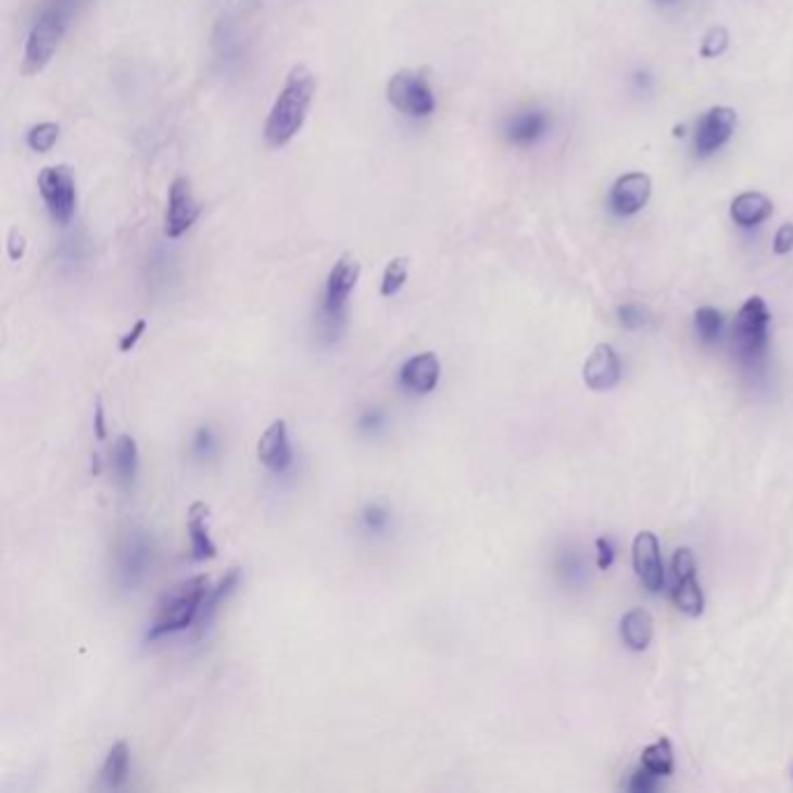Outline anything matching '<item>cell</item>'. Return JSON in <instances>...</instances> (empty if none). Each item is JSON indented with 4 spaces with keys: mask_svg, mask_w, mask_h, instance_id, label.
Masks as SVG:
<instances>
[{
    "mask_svg": "<svg viewBox=\"0 0 793 793\" xmlns=\"http://www.w3.org/2000/svg\"><path fill=\"white\" fill-rule=\"evenodd\" d=\"M315 89L317 81L307 65H293L285 79L282 91L275 98L266 126H263V138H266L268 147L279 150V147L289 144L301 134L312 108V98H315Z\"/></svg>",
    "mask_w": 793,
    "mask_h": 793,
    "instance_id": "obj_1",
    "label": "cell"
},
{
    "mask_svg": "<svg viewBox=\"0 0 793 793\" xmlns=\"http://www.w3.org/2000/svg\"><path fill=\"white\" fill-rule=\"evenodd\" d=\"M207 593L210 577L205 575H193L189 580H181L165 591L156 605L150 640H159L189 629L193 621H198Z\"/></svg>",
    "mask_w": 793,
    "mask_h": 793,
    "instance_id": "obj_2",
    "label": "cell"
},
{
    "mask_svg": "<svg viewBox=\"0 0 793 793\" xmlns=\"http://www.w3.org/2000/svg\"><path fill=\"white\" fill-rule=\"evenodd\" d=\"M71 3L65 0H54V3H47L42 8V12L36 16L30 30H28V40H26V49H24V61H22V73L26 77L42 73L49 61L54 59L56 49L65 36V30L71 26Z\"/></svg>",
    "mask_w": 793,
    "mask_h": 793,
    "instance_id": "obj_3",
    "label": "cell"
},
{
    "mask_svg": "<svg viewBox=\"0 0 793 793\" xmlns=\"http://www.w3.org/2000/svg\"><path fill=\"white\" fill-rule=\"evenodd\" d=\"M733 354L747 368L761 366V361L768 354V338H770V310L761 295H752V299L740 307L738 317L733 322Z\"/></svg>",
    "mask_w": 793,
    "mask_h": 793,
    "instance_id": "obj_4",
    "label": "cell"
},
{
    "mask_svg": "<svg viewBox=\"0 0 793 793\" xmlns=\"http://www.w3.org/2000/svg\"><path fill=\"white\" fill-rule=\"evenodd\" d=\"M154 554L156 547L150 531L138 526H130L128 531H124L117 540V547H114V580H117L119 589L136 591L152 572Z\"/></svg>",
    "mask_w": 793,
    "mask_h": 793,
    "instance_id": "obj_5",
    "label": "cell"
},
{
    "mask_svg": "<svg viewBox=\"0 0 793 793\" xmlns=\"http://www.w3.org/2000/svg\"><path fill=\"white\" fill-rule=\"evenodd\" d=\"M361 277V263L352 256H342L336 261V266L330 268L324 287V299H322V322L324 330H328L330 338H336L338 330L347 322V305H350L352 291L358 285Z\"/></svg>",
    "mask_w": 793,
    "mask_h": 793,
    "instance_id": "obj_6",
    "label": "cell"
},
{
    "mask_svg": "<svg viewBox=\"0 0 793 793\" xmlns=\"http://www.w3.org/2000/svg\"><path fill=\"white\" fill-rule=\"evenodd\" d=\"M389 103L412 119H426L436 112V93L431 81L417 71H399L387 85Z\"/></svg>",
    "mask_w": 793,
    "mask_h": 793,
    "instance_id": "obj_7",
    "label": "cell"
},
{
    "mask_svg": "<svg viewBox=\"0 0 793 793\" xmlns=\"http://www.w3.org/2000/svg\"><path fill=\"white\" fill-rule=\"evenodd\" d=\"M38 189L49 217L59 226L71 224L77 210V189L68 165H47V168H42L38 177Z\"/></svg>",
    "mask_w": 793,
    "mask_h": 793,
    "instance_id": "obj_8",
    "label": "cell"
},
{
    "mask_svg": "<svg viewBox=\"0 0 793 793\" xmlns=\"http://www.w3.org/2000/svg\"><path fill=\"white\" fill-rule=\"evenodd\" d=\"M670 599L675 607L687 617H701L705 599L696 580V556L689 547H680L672 554V589Z\"/></svg>",
    "mask_w": 793,
    "mask_h": 793,
    "instance_id": "obj_9",
    "label": "cell"
},
{
    "mask_svg": "<svg viewBox=\"0 0 793 793\" xmlns=\"http://www.w3.org/2000/svg\"><path fill=\"white\" fill-rule=\"evenodd\" d=\"M198 214H201V207H198V201L191 189V179L179 175L173 179V185L168 189V210H165V236L171 240H177L187 234V230L196 224Z\"/></svg>",
    "mask_w": 793,
    "mask_h": 793,
    "instance_id": "obj_10",
    "label": "cell"
},
{
    "mask_svg": "<svg viewBox=\"0 0 793 793\" xmlns=\"http://www.w3.org/2000/svg\"><path fill=\"white\" fill-rule=\"evenodd\" d=\"M633 568L638 580L650 593H658L664 587L666 572L660 561V544L652 531H642L633 540Z\"/></svg>",
    "mask_w": 793,
    "mask_h": 793,
    "instance_id": "obj_11",
    "label": "cell"
},
{
    "mask_svg": "<svg viewBox=\"0 0 793 793\" xmlns=\"http://www.w3.org/2000/svg\"><path fill=\"white\" fill-rule=\"evenodd\" d=\"M259 461L273 475H285L293 464V448L289 438V426L282 419H275L259 440Z\"/></svg>",
    "mask_w": 793,
    "mask_h": 793,
    "instance_id": "obj_12",
    "label": "cell"
},
{
    "mask_svg": "<svg viewBox=\"0 0 793 793\" xmlns=\"http://www.w3.org/2000/svg\"><path fill=\"white\" fill-rule=\"evenodd\" d=\"M738 124V114L731 108H713L707 110L696 128V150L701 156L715 154L719 147L733 136Z\"/></svg>",
    "mask_w": 793,
    "mask_h": 793,
    "instance_id": "obj_13",
    "label": "cell"
},
{
    "mask_svg": "<svg viewBox=\"0 0 793 793\" xmlns=\"http://www.w3.org/2000/svg\"><path fill=\"white\" fill-rule=\"evenodd\" d=\"M440 375H442L440 358L433 352H421L403 363L401 373H399V382H401L403 391H407L412 395H426L438 387Z\"/></svg>",
    "mask_w": 793,
    "mask_h": 793,
    "instance_id": "obj_14",
    "label": "cell"
},
{
    "mask_svg": "<svg viewBox=\"0 0 793 793\" xmlns=\"http://www.w3.org/2000/svg\"><path fill=\"white\" fill-rule=\"evenodd\" d=\"M652 196V179L644 173H629L615 181L613 191H609V207L619 217H631L647 205Z\"/></svg>",
    "mask_w": 793,
    "mask_h": 793,
    "instance_id": "obj_15",
    "label": "cell"
},
{
    "mask_svg": "<svg viewBox=\"0 0 793 793\" xmlns=\"http://www.w3.org/2000/svg\"><path fill=\"white\" fill-rule=\"evenodd\" d=\"M584 385L591 391H609L621 382V361L609 344H599L584 363Z\"/></svg>",
    "mask_w": 793,
    "mask_h": 793,
    "instance_id": "obj_16",
    "label": "cell"
},
{
    "mask_svg": "<svg viewBox=\"0 0 793 793\" xmlns=\"http://www.w3.org/2000/svg\"><path fill=\"white\" fill-rule=\"evenodd\" d=\"M550 128V117L547 112L542 110H524L512 114V117L505 122V138L517 144V147H528L536 144Z\"/></svg>",
    "mask_w": 793,
    "mask_h": 793,
    "instance_id": "obj_17",
    "label": "cell"
},
{
    "mask_svg": "<svg viewBox=\"0 0 793 793\" xmlns=\"http://www.w3.org/2000/svg\"><path fill=\"white\" fill-rule=\"evenodd\" d=\"M187 531L191 542V558L193 561H210L217 556V544L210 536V507L201 501H196L189 507Z\"/></svg>",
    "mask_w": 793,
    "mask_h": 793,
    "instance_id": "obj_18",
    "label": "cell"
},
{
    "mask_svg": "<svg viewBox=\"0 0 793 793\" xmlns=\"http://www.w3.org/2000/svg\"><path fill=\"white\" fill-rule=\"evenodd\" d=\"M654 638V619L647 609L635 607L621 619V640L631 652H644Z\"/></svg>",
    "mask_w": 793,
    "mask_h": 793,
    "instance_id": "obj_19",
    "label": "cell"
},
{
    "mask_svg": "<svg viewBox=\"0 0 793 793\" xmlns=\"http://www.w3.org/2000/svg\"><path fill=\"white\" fill-rule=\"evenodd\" d=\"M772 214V201L766 193L747 191L738 196L731 205V217L740 226H756L764 224Z\"/></svg>",
    "mask_w": 793,
    "mask_h": 793,
    "instance_id": "obj_20",
    "label": "cell"
},
{
    "mask_svg": "<svg viewBox=\"0 0 793 793\" xmlns=\"http://www.w3.org/2000/svg\"><path fill=\"white\" fill-rule=\"evenodd\" d=\"M112 466L114 473H117L119 484L130 489L138 477V468H140V452L138 444L130 436H119L117 442H114L112 450Z\"/></svg>",
    "mask_w": 793,
    "mask_h": 793,
    "instance_id": "obj_21",
    "label": "cell"
},
{
    "mask_svg": "<svg viewBox=\"0 0 793 793\" xmlns=\"http://www.w3.org/2000/svg\"><path fill=\"white\" fill-rule=\"evenodd\" d=\"M128 770H130V750L124 740H119L117 745L108 752V758L101 768V782L112 791H119L128 782Z\"/></svg>",
    "mask_w": 793,
    "mask_h": 793,
    "instance_id": "obj_22",
    "label": "cell"
},
{
    "mask_svg": "<svg viewBox=\"0 0 793 793\" xmlns=\"http://www.w3.org/2000/svg\"><path fill=\"white\" fill-rule=\"evenodd\" d=\"M240 584V570L238 568H230L228 575L224 577V580L219 582L217 589H210L207 599L201 607V615H198V626L201 629H207V624L214 619V615H217V609L222 605V601H226V596H230L234 593V589Z\"/></svg>",
    "mask_w": 793,
    "mask_h": 793,
    "instance_id": "obj_23",
    "label": "cell"
},
{
    "mask_svg": "<svg viewBox=\"0 0 793 793\" xmlns=\"http://www.w3.org/2000/svg\"><path fill=\"white\" fill-rule=\"evenodd\" d=\"M640 764H642V768H647L650 772H654L656 778H668V775L672 772V766H675L670 740L668 738H658L654 745H650L647 750L642 752Z\"/></svg>",
    "mask_w": 793,
    "mask_h": 793,
    "instance_id": "obj_24",
    "label": "cell"
},
{
    "mask_svg": "<svg viewBox=\"0 0 793 793\" xmlns=\"http://www.w3.org/2000/svg\"><path fill=\"white\" fill-rule=\"evenodd\" d=\"M407 273H410L407 259H403V256L391 259L387 263L385 273H382V285H379V293H382L385 299H391V295L399 293L407 282Z\"/></svg>",
    "mask_w": 793,
    "mask_h": 793,
    "instance_id": "obj_25",
    "label": "cell"
},
{
    "mask_svg": "<svg viewBox=\"0 0 793 793\" xmlns=\"http://www.w3.org/2000/svg\"><path fill=\"white\" fill-rule=\"evenodd\" d=\"M693 324H696V333L703 344H713L719 340L723 319L715 307H709V305L698 307L696 315H693Z\"/></svg>",
    "mask_w": 793,
    "mask_h": 793,
    "instance_id": "obj_26",
    "label": "cell"
},
{
    "mask_svg": "<svg viewBox=\"0 0 793 793\" xmlns=\"http://www.w3.org/2000/svg\"><path fill=\"white\" fill-rule=\"evenodd\" d=\"M56 140H59V126L52 124V122H42V124L30 126L28 134H26V144L30 147L33 152H38V154H45V152L52 150V147L56 144Z\"/></svg>",
    "mask_w": 793,
    "mask_h": 793,
    "instance_id": "obj_27",
    "label": "cell"
},
{
    "mask_svg": "<svg viewBox=\"0 0 793 793\" xmlns=\"http://www.w3.org/2000/svg\"><path fill=\"white\" fill-rule=\"evenodd\" d=\"M726 45H729V33H726V28L717 26V28H713V30H709L707 36H705L703 47H701V54H703L705 59L719 56V54L723 52V49H726Z\"/></svg>",
    "mask_w": 793,
    "mask_h": 793,
    "instance_id": "obj_28",
    "label": "cell"
},
{
    "mask_svg": "<svg viewBox=\"0 0 793 793\" xmlns=\"http://www.w3.org/2000/svg\"><path fill=\"white\" fill-rule=\"evenodd\" d=\"M658 786V778L654 772H650L647 768H638L633 775H631V782H629V791L633 793H652L656 791Z\"/></svg>",
    "mask_w": 793,
    "mask_h": 793,
    "instance_id": "obj_29",
    "label": "cell"
},
{
    "mask_svg": "<svg viewBox=\"0 0 793 793\" xmlns=\"http://www.w3.org/2000/svg\"><path fill=\"white\" fill-rule=\"evenodd\" d=\"M617 315H619V322H621L626 328H629V330H635V328H640V326L644 324V307H640V305H635V303H626V305H621V307L617 310Z\"/></svg>",
    "mask_w": 793,
    "mask_h": 793,
    "instance_id": "obj_30",
    "label": "cell"
},
{
    "mask_svg": "<svg viewBox=\"0 0 793 793\" xmlns=\"http://www.w3.org/2000/svg\"><path fill=\"white\" fill-rule=\"evenodd\" d=\"M775 254H789L793 250V224H784L778 234H775V242H772Z\"/></svg>",
    "mask_w": 793,
    "mask_h": 793,
    "instance_id": "obj_31",
    "label": "cell"
},
{
    "mask_svg": "<svg viewBox=\"0 0 793 793\" xmlns=\"http://www.w3.org/2000/svg\"><path fill=\"white\" fill-rule=\"evenodd\" d=\"M363 521H366V526L370 528V531H385L387 524H389V515L382 509V507H368L366 515H363Z\"/></svg>",
    "mask_w": 793,
    "mask_h": 793,
    "instance_id": "obj_32",
    "label": "cell"
},
{
    "mask_svg": "<svg viewBox=\"0 0 793 793\" xmlns=\"http://www.w3.org/2000/svg\"><path fill=\"white\" fill-rule=\"evenodd\" d=\"M596 550H599V558H596L599 568L601 570H609V566L615 564V547H613V542H609L607 538H599L596 540Z\"/></svg>",
    "mask_w": 793,
    "mask_h": 793,
    "instance_id": "obj_33",
    "label": "cell"
},
{
    "mask_svg": "<svg viewBox=\"0 0 793 793\" xmlns=\"http://www.w3.org/2000/svg\"><path fill=\"white\" fill-rule=\"evenodd\" d=\"M144 328H147V322H144V319H138V322L134 324V328H130L128 333L122 338V342H119V350H122V352H130V350H134V347L140 342V338L144 336Z\"/></svg>",
    "mask_w": 793,
    "mask_h": 793,
    "instance_id": "obj_34",
    "label": "cell"
},
{
    "mask_svg": "<svg viewBox=\"0 0 793 793\" xmlns=\"http://www.w3.org/2000/svg\"><path fill=\"white\" fill-rule=\"evenodd\" d=\"M93 431H96V438L98 440H105L108 438V428H105V407L101 401H96V412H93Z\"/></svg>",
    "mask_w": 793,
    "mask_h": 793,
    "instance_id": "obj_35",
    "label": "cell"
},
{
    "mask_svg": "<svg viewBox=\"0 0 793 793\" xmlns=\"http://www.w3.org/2000/svg\"><path fill=\"white\" fill-rule=\"evenodd\" d=\"M26 252V240L22 234H16V230H12L10 234V259L12 261H20Z\"/></svg>",
    "mask_w": 793,
    "mask_h": 793,
    "instance_id": "obj_36",
    "label": "cell"
}]
</instances>
